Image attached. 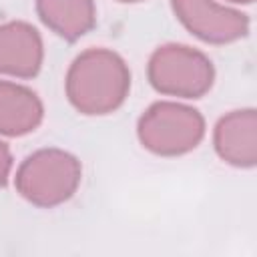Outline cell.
Segmentation results:
<instances>
[{
    "label": "cell",
    "mask_w": 257,
    "mask_h": 257,
    "mask_svg": "<svg viewBox=\"0 0 257 257\" xmlns=\"http://www.w3.org/2000/svg\"><path fill=\"white\" fill-rule=\"evenodd\" d=\"M131 88L126 62L108 48H88L74 58L66 74V96L82 114L116 110Z\"/></svg>",
    "instance_id": "cell-1"
},
{
    "label": "cell",
    "mask_w": 257,
    "mask_h": 257,
    "mask_svg": "<svg viewBox=\"0 0 257 257\" xmlns=\"http://www.w3.org/2000/svg\"><path fill=\"white\" fill-rule=\"evenodd\" d=\"M82 169L74 155L60 149H40L22 161L14 185L28 203L50 209L76 193Z\"/></svg>",
    "instance_id": "cell-2"
},
{
    "label": "cell",
    "mask_w": 257,
    "mask_h": 257,
    "mask_svg": "<svg viewBox=\"0 0 257 257\" xmlns=\"http://www.w3.org/2000/svg\"><path fill=\"white\" fill-rule=\"evenodd\" d=\"M137 135L141 145L151 153L161 157H179L201 143L205 135V120L199 110L187 104L159 100L139 118Z\"/></svg>",
    "instance_id": "cell-3"
},
{
    "label": "cell",
    "mask_w": 257,
    "mask_h": 257,
    "mask_svg": "<svg viewBox=\"0 0 257 257\" xmlns=\"http://www.w3.org/2000/svg\"><path fill=\"white\" fill-rule=\"evenodd\" d=\"M149 82L169 96L201 98L213 86V62L185 44H165L149 58Z\"/></svg>",
    "instance_id": "cell-4"
},
{
    "label": "cell",
    "mask_w": 257,
    "mask_h": 257,
    "mask_svg": "<svg viewBox=\"0 0 257 257\" xmlns=\"http://www.w3.org/2000/svg\"><path fill=\"white\" fill-rule=\"evenodd\" d=\"M175 16L197 38L211 44L235 42L249 32L247 14L215 0H171Z\"/></svg>",
    "instance_id": "cell-5"
},
{
    "label": "cell",
    "mask_w": 257,
    "mask_h": 257,
    "mask_svg": "<svg viewBox=\"0 0 257 257\" xmlns=\"http://www.w3.org/2000/svg\"><path fill=\"white\" fill-rule=\"evenodd\" d=\"M42 38L28 22L0 24V72L32 78L42 66Z\"/></svg>",
    "instance_id": "cell-6"
},
{
    "label": "cell",
    "mask_w": 257,
    "mask_h": 257,
    "mask_svg": "<svg viewBox=\"0 0 257 257\" xmlns=\"http://www.w3.org/2000/svg\"><path fill=\"white\" fill-rule=\"evenodd\" d=\"M217 155L241 169L257 163V114L253 108L233 110L219 118L213 135Z\"/></svg>",
    "instance_id": "cell-7"
},
{
    "label": "cell",
    "mask_w": 257,
    "mask_h": 257,
    "mask_svg": "<svg viewBox=\"0 0 257 257\" xmlns=\"http://www.w3.org/2000/svg\"><path fill=\"white\" fill-rule=\"evenodd\" d=\"M42 102L30 88L0 80V135L22 137L42 122Z\"/></svg>",
    "instance_id": "cell-8"
},
{
    "label": "cell",
    "mask_w": 257,
    "mask_h": 257,
    "mask_svg": "<svg viewBox=\"0 0 257 257\" xmlns=\"http://www.w3.org/2000/svg\"><path fill=\"white\" fill-rule=\"evenodd\" d=\"M36 12L54 34L66 40L84 36L96 20L92 0H36Z\"/></svg>",
    "instance_id": "cell-9"
},
{
    "label": "cell",
    "mask_w": 257,
    "mask_h": 257,
    "mask_svg": "<svg viewBox=\"0 0 257 257\" xmlns=\"http://www.w3.org/2000/svg\"><path fill=\"white\" fill-rule=\"evenodd\" d=\"M10 169H12V155L6 143L0 141V187L6 185L8 177H10Z\"/></svg>",
    "instance_id": "cell-10"
},
{
    "label": "cell",
    "mask_w": 257,
    "mask_h": 257,
    "mask_svg": "<svg viewBox=\"0 0 257 257\" xmlns=\"http://www.w3.org/2000/svg\"><path fill=\"white\" fill-rule=\"evenodd\" d=\"M229 2H237V4H251L253 0H229Z\"/></svg>",
    "instance_id": "cell-11"
},
{
    "label": "cell",
    "mask_w": 257,
    "mask_h": 257,
    "mask_svg": "<svg viewBox=\"0 0 257 257\" xmlns=\"http://www.w3.org/2000/svg\"><path fill=\"white\" fill-rule=\"evenodd\" d=\"M118 2H139V0H118Z\"/></svg>",
    "instance_id": "cell-12"
}]
</instances>
